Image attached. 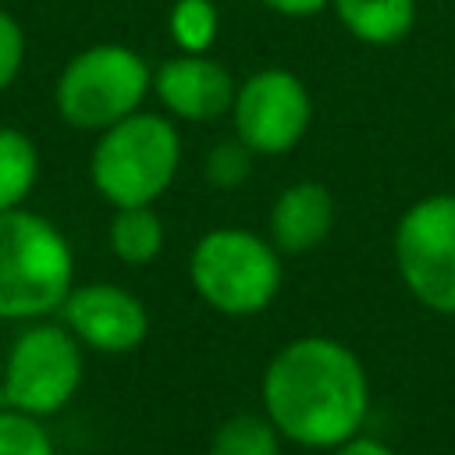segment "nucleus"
<instances>
[{
	"label": "nucleus",
	"instance_id": "4468645a",
	"mask_svg": "<svg viewBox=\"0 0 455 455\" xmlns=\"http://www.w3.org/2000/svg\"><path fill=\"white\" fill-rule=\"evenodd\" d=\"M39 178L36 142L18 128H0V213L25 203Z\"/></svg>",
	"mask_w": 455,
	"mask_h": 455
},
{
	"label": "nucleus",
	"instance_id": "f257e3e1",
	"mask_svg": "<svg viewBox=\"0 0 455 455\" xmlns=\"http://www.w3.org/2000/svg\"><path fill=\"white\" fill-rule=\"evenodd\" d=\"M263 412L284 441L334 451L366 423V366L334 338H295L277 348L263 370Z\"/></svg>",
	"mask_w": 455,
	"mask_h": 455
},
{
	"label": "nucleus",
	"instance_id": "f3484780",
	"mask_svg": "<svg viewBox=\"0 0 455 455\" xmlns=\"http://www.w3.org/2000/svg\"><path fill=\"white\" fill-rule=\"evenodd\" d=\"M0 455H57L39 416L0 409Z\"/></svg>",
	"mask_w": 455,
	"mask_h": 455
},
{
	"label": "nucleus",
	"instance_id": "0eeeda50",
	"mask_svg": "<svg viewBox=\"0 0 455 455\" xmlns=\"http://www.w3.org/2000/svg\"><path fill=\"white\" fill-rule=\"evenodd\" d=\"M395 263L405 288L427 309L455 316V196L412 203L395 228Z\"/></svg>",
	"mask_w": 455,
	"mask_h": 455
},
{
	"label": "nucleus",
	"instance_id": "9b49d317",
	"mask_svg": "<svg viewBox=\"0 0 455 455\" xmlns=\"http://www.w3.org/2000/svg\"><path fill=\"white\" fill-rule=\"evenodd\" d=\"M334 231V196L320 181L288 185L270 206V242L284 256L320 249Z\"/></svg>",
	"mask_w": 455,
	"mask_h": 455
},
{
	"label": "nucleus",
	"instance_id": "6ab92c4d",
	"mask_svg": "<svg viewBox=\"0 0 455 455\" xmlns=\"http://www.w3.org/2000/svg\"><path fill=\"white\" fill-rule=\"evenodd\" d=\"M21 60H25V32L7 11H0V89H7L18 78Z\"/></svg>",
	"mask_w": 455,
	"mask_h": 455
},
{
	"label": "nucleus",
	"instance_id": "dca6fc26",
	"mask_svg": "<svg viewBox=\"0 0 455 455\" xmlns=\"http://www.w3.org/2000/svg\"><path fill=\"white\" fill-rule=\"evenodd\" d=\"M167 28H171V39L181 46V53H206L217 39L220 18L213 0H174Z\"/></svg>",
	"mask_w": 455,
	"mask_h": 455
},
{
	"label": "nucleus",
	"instance_id": "f03ea898",
	"mask_svg": "<svg viewBox=\"0 0 455 455\" xmlns=\"http://www.w3.org/2000/svg\"><path fill=\"white\" fill-rule=\"evenodd\" d=\"M75 277L68 238L21 206L0 213V320H36L64 306Z\"/></svg>",
	"mask_w": 455,
	"mask_h": 455
},
{
	"label": "nucleus",
	"instance_id": "7ed1b4c3",
	"mask_svg": "<svg viewBox=\"0 0 455 455\" xmlns=\"http://www.w3.org/2000/svg\"><path fill=\"white\" fill-rule=\"evenodd\" d=\"M181 164V135L164 114L135 110L100 132L89 160L96 192L110 206H153Z\"/></svg>",
	"mask_w": 455,
	"mask_h": 455
},
{
	"label": "nucleus",
	"instance_id": "2eb2a0df",
	"mask_svg": "<svg viewBox=\"0 0 455 455\" xmlns=\"http://www.w3.org/2000/svg\"><path fill=\"white\" fill-rule=\"evenodd\" d=\"M210 455H281V430L267 412H235L213 430Z\"/></svg>",
	"mask_w": 455,
	"mask_h": 455
},
{
	"label": "nucleus",
	"instance_id": "ddd939ff",
	"mask_svg": "<svg viewBox=\"0 0 455 455\" xmlns=\"http://www.w3.org/2000/svg\"><path fill=\"white\" fill-rule=\"evenodd\" d=\"M110 249L132 267L156 259L164 249V220L153 206H121L110 220Z\"/></svg>",
	"mask_w": 455,
	"mask_h": 455
},
{
	"label": "nucleus",
	"instance_id": "a211bd4d",
	"mask_svg": "<svg viewBox=\"0 0 455 455\" xmlns=\"http://www.w3.org/2000/svg\"><path fill=\"white\" fill-rule=\"evenodd\" d=\"M252 149L235 135V139H224V142H217L213 149H210V156H206V178H210V185L213 188H242L245 181H249V174H252Z\"/></svg>",
	"mask_w": 455,
	"mask_h": 455
},
{
	"label": "nucleus",
	"instance_id": "aec40b11",
	"mask_svg": "<svg viewBox=\"0 0 455 455\" xmlns=\"http://www.w3.org/2000/svg\"><path fill=\"white\" fill-rule=\"evenodd\" d=\"M334 455H398L395 448H387L384 441H377V437H366V434H355V437H348L345 444H338L334 448Z\"/></svg>",
	"mask_w": 455,
	"mask_h": 455
},
{
	"label": "nucleus",
	"instance_id": "f8f14e48",
	"mask_svg": "<svg viewBox=\"0 0 455 455\" xmlns=\"http://www.w3.org/2000/svg\"><path fill=\"white\" fill-rule=\"evenodd\" d=\"M338 21L370 46H391L409 36L416 0H331Z\"/></svg>",
	"mask_w": 455,
	"mask_h": 455
},
{
	"label": "nucleus",
	"instance_id": "39448f33",
	"mask_svg": "<svg viewBox=\"0 0 455 455\" xmlns=\"http://www.w3.org/2000/svg\"><path fill=\"white\" fill-rule=\"evenodd\" d=\"M153 75L146 60L121 43H96L75 53L57 78V110L71 128L103 132L139 110Z\"/></svg>",
	"mask_w": 455,
	"mask_h": 455
},
{
	"label": "nucleus",
	"instance_id": "1a4fd4ad",
	"mask_svg": "<svg viewBox=\"0 0 455 455\" xmlns=\"http://www.w3.org/2000/svg\"><path fill=\"white\" fill-rule=\"evenodd\" d=\"M64 323L68 331L96 352H132L146 341L149 313L146 306L121 284H82L71 288L64 299Z\"/></svg>",
	"mask_w": 455,
	"mask_h": 455
},
{
	"label": "nucleus",
	"instance_id": "423d86ee",
	"mask_svg": "<svg viewBox=\"0 0 455 455\" xmlns=\"http://www.w3.org/2000/svg\"><path fill=\"white\" fill-rule=\"evenodd\" d=\"M82 384V348L68 327L36 323L25 327L4 363L0 402L4 409H18L28 416L60 412Z\"/></svg>",
	"mask_w": 455,
	"mask_h": 455
},
{
	"label": "nucleus",
	"instance_id": "9d476101",
	"mask_svg": "<svg viewBox=\"0 0 455 455\" xmlns=\"http://www.w3.org/2000/svg\"><path fill=\"white\" fill-rule=\"evenodd\" d=\"M153 89L160 103L181 121H217L235 103V78L224 64L206 53H181L164 60L153 75Z\"/></svg>",
	"mask_w": 455,
	"mask_h": 455
},
{
	"label": "nucleus",
	"instance_id": "20e7f679",
	"mask_svg": "<svg viewBox=\"0 0 455 455\" xmlns=\"http://www.w3.org/2000/svg\"><path fill=\"white\" fill-rule=\"evenodd\" d=\"M192 288L228 316H252L281 291V252L249 228H213L188 256Z\"/></svg>",
	"mask_w": 455,
	"mask_h": 455
},
{
	"label": "nucleus",
	"instance_id": "412c9836",
	"mask_svg": "<svg viewBox=\"0 0 455 455\" xmlns=\"http://www.w3.org/2000/svg\"><path fill=\"white\" fill-rule=\"evenodd\" d=\"M259 4L277 14H288V18H309L323 7H331V0H259Z\"/></svg>",
	"mask_w": 455,
	"mask_h": 455
},
{
	"label": "nucleus",
	"instance_id": "6e6552de",
	"mask_svg": "<svg viewBox=\"0 0 455 455\" xmlns=\"http://www.w3.org/2000/svg\"><path fill=\"white\" fill-rule=\"evenodd\" d=\"M235 135L256 156H277L299 146L313 121V100L299 75L284 68H263L249 75L231 103Z\"/></svg>",
	"mask_w": 455,
	"mask_h": 455
}]
</instances>
